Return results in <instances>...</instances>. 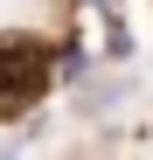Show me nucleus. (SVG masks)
Segmentation results:
<instances>
[{
  "label": "nucleus",
  "instance_id": "f257e3e1",
  "mask_svg": "<svg viewBox=\"0 0 153 160\" xmlns=\"http://www.w3.org/2000/svg\"><path fill=\"white\" fill-rule=\"evenodd\" d=\"M42 91H49V49H42V42L7 35V42H0V118L28 112Z\"/></svg>",
  "mask_w": 153,
  "mask_h": 160
}]
</instances>
